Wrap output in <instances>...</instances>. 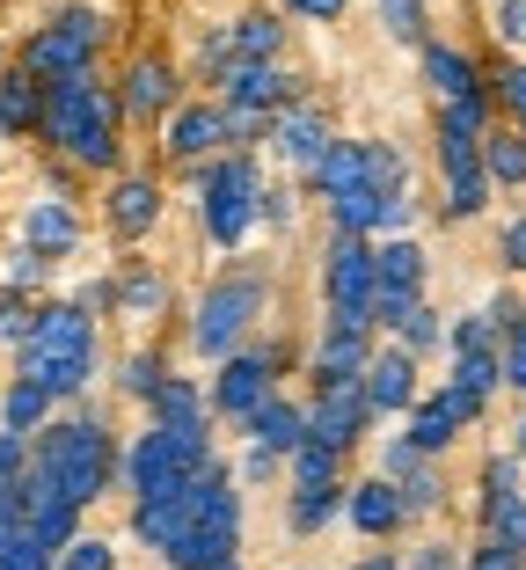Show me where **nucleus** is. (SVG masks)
<instances>
[{"mask_svg": "<svg viewBox=\"0 0 526 570\" xmlns=\"http://www.w3.org/2000/svg\"><path fill=\"white\" fill-rule=\"evenodd\" d=\"M96 366H102L96 315H81L73 301H37L30 336L16 344V381H37L51 403H67V395H88Z\"/></svg>", "mask_w": 526, "mask_h": 570, "instance_id": "obj_1", "label": "nucleus"}, {"mask_svg": "<svg viewBox=\"0 0 526 570\" xmlns=\"http://www.w3.org/2000/svg\"><path fill=\"white\" fill-rule=\"evenodd\" d=\"M30 475L51 483L59 498H73L81 512L96 498H110V483H118V439L96 417V403H88L81 417H51L44 432L30 439Z\"/></svg>", "mask_w": 526, "mask_h": 570, "instance_id": "obj_2", "label": "nucleus"}, {"mask_svg": "<svg viewBox=\"0 0 526 570\" xmlns=\"http://www.w3.org/2000/svg\"><path fill=\"white\" fill-rule=\"evenodd\" d=\"M118 118H125L118 88H102L96 73H81V81L44 88V125L37 132L81 168H118Z\"/></svg>", "mask_w": 526, "mask_h": 570, "instance_id": "obj_3", "label": "nucleus"}, {"mask_svg": "<svg viewBox=\"0 0 526 570\" xmlns=\"http://www.w3.org/2000/svg\"><path fill=\"white\" fill-rule=\"evenodd\" d=\"M198 184V219L220 249H241V242L264 227V168L256 154H212V161L190 168Z\"/></svg>", "mask_w": 526, "mask_h": 570, "instance_id": "obj_4", "label": "nucleus"}, {"mask_svg": "<svg viewBox=\"0 0 526 570\" xmlns=\"http://www.w3.org/2000/svg\"><path fill=\"white\" fill-rule=\"evenodd\" d=\"M264 301H271V278H264V271H220V278L205 285L198 315H190V352L198 358H235L241 336L264 315Z\"/></svg>", "mask_w": 526, "mask_h": 570, "instance_id": "obj_5", "label": "nucleus"}, {"mask_svg": "<svg viewBox=\"0 0 526 570\" xmlns=\"http://www.w3.org/2000/svg\"><path fill=\"white\" fill-rule=\"evenodd\" d=\"M102 37H110V22H102L96 8H59L44 30H30V45H22V73L44 81V88L81 81V73H96Z\"/></svg>", "mask_w": 526, "mask_h": 570, "instance_id": "obj_6", "label": "nucleus"}, {"mask_svg": "<svg viewBox=\"0 0 526 570\" xmlns=\"http://www.w3.org/2000/svg\"><path fill=\"white\" fill-rule=\"evenodd\" d=\"M212 461H220V453H198L190 439H176V432H161V424H147V432H132V446L118 453V483L132 490V504L176 498V490H183L198 469H212Z\"/></svg>", "mask_w": 526, "mask_h": 570, "instance_id": "obj_7", "label": "nucleus"}, {"mask_svg": "<svg viewBox=\"0 0 526 570\" xmlns=\"http://www.w3.org/2000/svg\"><path fill=\"white\" fill-rule=\"evenodd\" d=\"M374 242L366 235H329V256H322V301L337 330H374Z\"/></svg>", "mask_w": 526, "mask_h": 570, "instance_id": "obj_8", "label": "nucleus"}, {"mask_svg": "<svg viewBox=\"0 0 526 570\" xmlns=\"http://www.w3.org/2000/svg\"><path fill=\"white\" fill-rule=\"evenodd\" d=\"M278 344H264V352H235L220 358V373H212V387H205V403H212V417L220 424H249L256 410L278 395Z\"/></svg>", "mask_w": 526, "mask_h": 570, "instance_id": "obj_9", "label": "nucleus"}, {"mask_svg": "<svg viewBox=\"0 0 526 570\" xmlns=\"http://www.w3.org/2000/svg\"><path fill=\"white\" fill-rule=\"evenodd\" d=\"M366 424H374V403H366V381L351 387H322L315 403H307V439L329 453H351L358 439H366Z\"/></svg>", "mask_w": 526, "mask_h": 570, "instance_id": "obj_10", "label": "nucleus"}, {"mask_svg": "<svg viewBox=\"0 0 526 570\" xmlns=\"http://www.w3.org/2000/svg\"><path fill=\"white\" fill-rule=\"evenodd\" d=\"M476 417H483V410L468 403V395H454V387H431V395H417V410H409L403 439H409L417 453H425V461H439V453L454 446V439L468 432Z\"/></svg>", "mask_w": 526, "mask_h": 570, "instance_id": "obj_11", "label": "nucleus"}, {"mask_svg": "<svg viewBox=\"0 0 526 570\" xmlns=\"http://www.w3.org/2000/svg\"><path fill=\"white\" fill-rule=\"evenodd\" d=\"M329 147H337V132H329V118L315 110V102H286V110L271 118V154L292 168V176H315Z\"/></svg>", "mask_w": 526, "mask_h": 570, "instance_id": "obj_12", "label": "nucleus"}, {"mask_svg": "<svg viewBox=\"0 0 526 570\" xmlns=\"http://www.w3.org/2000/svg\"><path fill=\"white\" fill-rule=\"evenodd\" d=\"M292 102L286 67H256V59H227L220 67V110H249V118H278Z\"/></svg>", "mask_w": 526, "mask_h": 570, "instance_id": "obj_13", "label": "nucleus"}, {"mask_svg": "<svg viewBox=\"0 0 526 570\" xmlns=\"http://www.w3.org/2000/svg\"><path fill=\"white\" fill-rule=\"evenodd\" d=\"M374 330H337V322H322V336H315V352H307V381H315V395L322 387H351L366 381V358H374Z\"/></svg>", "mask_w": 526, "mask_h": 570, "instance_id": "obj_14", "label": "nucleus"}, {"mask_svg": "<svg viewBox=\"0 0 526 570\" xmlns=\"http://www.w3.org/2000/svg\"><path fill=\"white\" fill-rule=\"evenodd\" d=\"M161 147H169V161H212V154H235V139H227V110L220 102H183L169 118V132H161Z\"/></svg>", "mask_w": 526, "mask_h": 570, "instance_id": "obj_15", "label": "nucleus"}, {"mask_svg": "<svg viewBox=\"0 0 526 570\" xmlns=\"http://www.w3.org/2000/svg\"><path fill=\"white\" fill-rule=\"evenodd\" d=\"M22 534H30L37 549L67 556V541L81 534V504L59 498L51 483H37V475H22Z\"/></svg>", "mask_w": 526, "mask_h": 570, "instance_id": "obj_16", "label": "nucleus"}, {"mask_svg": "<svg viewBox=\"0 0 526 570\" xmlns=\"http://www.w3.org/2000/svg\"><path fill=\"white\" fill-rule=\"evenodd\" d=\"M417 358L403 352V344H380L374 358H366V403H374V417H409L417 410Z\"/></svg>", "mask_w": 526, "mask_h": 570, "instance_id": "obj_17", "label": "nucleus"}, {"mask_svg": "<svg viewBox=\"0 0 526 570\" xmlns=\"http://www.w3.org/2000/svg\"><path fill=\"white\" fill-rule=\"evenodd\" d=\"M118 110L125 118H147V125L176 118V110H183V81H176L169 59H139V67L125 73V88H118Z\"/></svg>", "mask_w": 526, "mask_h": 570, "instance_id": "obj_18", "label": "nucleus"}, {"mask_svg": "<svg viewBox=\"0 0 526 570\" xmlns=\"http://www.w3.org/2000/svg\"><path fill=\"white\" fill-rule=\"evenodd\" d=\"M22 242H30L37 256H51V264H67V256L81 249V213H73V198H51V190H37L30 213H22Z\"/></svg>", "mask_w": 526, "mask_h": 570, "instance_id": "obj_19", "label": "nucleus"}, {"mask_svg": "<svg viewBox=\"0 0 526 570\" xmlns=\"http://www.w3.org/2000/svg\"><path fill=\"white\" fill-rule=\"evenodd\" d=\"M344 520H351L358 534L388 541L395 527H409V512H403V490H395L388 475H366V483H351V490H344Z\"/></svg>", "mask_w": 526, "mask_h": 570, "instance_id": "obj_20", "label": "nucleus"}, {"mask_svg": "<svg viewBox=\"0 0 526 570\" xmlns=\"http://www.w3.org/2000/svg\"><path fill=\"white\" fill-rule=\"evenodd\" d=\"M241 432H249V446H264V453H278V461H292V453L307 446V403H292V395H271V403L256 410Z\"/></svg>", "mask_w": 526, "mask_h": 570, "instance_id": "obj_21", "label": "nucleus"}, {"mask_svg": "<svg viewBox=\"0 0 526 570\" xmlns=\"http://www.w3.org/2000/svg\"><path fill=\"white\" fill-rule=\"evenodd\" d=\"M425 81H431V96H439V102L490 96V88H483V73H476V59H468L460 45H425Z\"/></svg>", "mask_w": 526, "mask_h": 570, "instance_id": "obj_22", "label": "nucleus"}, {"mask_svg": "<svg viewBox=\"0 0 526 570\" xmlns=\"http://www.w3.org/2000/svg\"><path fill=\"white\" fill-rule=\"evenodd\" d=\"M153 219H161V190H153L147 176H118V184H110V227H118L125 242H139Z\"/></svg>", "mask_w": 526, "mask_h": 570, "instance_id": "obj_23", "label": "nucleus"}, {"mask_svg": "<svg viewBox=\"0 0 526 570\" xmlns=\"http://www.w3.org/2000/svg\"><path fill=\"white\" fill-rule=\"evenodd\" d=\"M44 125V81H30V73H0V139H22Z\"/></svg>", "mask_w": 526, "mask_h": 570, "instance_id": "obj_24", "label": "nucleus"}, {"mask_svg": "<svg viewBox=\"0 0 526 570\" xmlns=\"http://www.w3.org/2000/svg\"><path fill=\"white\" fill-rule=\"evenodd\" d=\"M307 190H315V198H344V190H366V139H337V147L322 154V168H315V176H307Z\"/></svg>", "mask_w": 526, "mask_h": 570, "instance_id": "obj_25", "label": "nucleus"}, {"mask_svg": "<svg viewBox=\"0 0 526 570\" xmlns=\"http://www.w3.org/2000/svg\"><path fill=\"white\" fill-rule=\"evenodd\" d=\"M227 45H235V59L278 67V51H286V22H278L271 8H256V16H235V22H227Z\"/></svg>", "mask_w": 526, "mask_h": 570, "instance_id": "obj_26", "label": "nucleus"}, {"mask_svg": "<svg viewBox=\"0 0 526 570\" xmlns=\"http://www.w3.org/2000/svg\"><path fill=\"white\" fill-rule=\"evenodd\" d=\"M51 410H59V403H51V395H44L37 381H8V387H0V432L37 439V432L51 424Z\"/></svg>", "mask_w": 526, "mask_h": 570, "instance_id": "obj_27", "label": "nucleus"}, {"mask_svg": "<svg viewBox=\"0 0 526 570\" xmlns=\"http://www.w3.org/2000/svg\"><path fill=\"white\" fill-rule=\"evenodd\" d=\"M118 307L132 322H153V315H169V278L153 264H125L118 271Z\"/></svg>", "mask_w": 526, "mask_h": 570, "instance_id": "obj_28", "label": "nucleus"}, {"mask_svg": "<svg viewBox=\"0 0 526 570\" xmlns=\"http://www.w3.org/2000/svg\"><path fill=\"white\" fill-rule=\"evenodd\" d=\"M344 490H351V483H337V490H292V498H286V527H292V534H322V527H337L344 520Z\"/></svg>", "mask_w": 526, "mask_h": 570, "instance_id": "obj_29", "label": "nucleus"}, {"mask_svg": "<svg viewBox=\"0 0 526 570\" xmlns=\"http://www.w3.org/2000/svg\"><path fill=\"white\" fill-rule=\"evenodd\" d=\"M446 387H454V395H468L476 410H490V395L505 387V373H497V352H460L454 373H446Z\"/></svg>", "mask_w": 526, "mask_h": 570, "instance_id": "obj_30", "label": "nucleus"}, {"mask_svg": "<svg viewBox=\"0 0 526 570\" xmlns=\"http://www.w3.org/2000/svg\"><path fill=\"white\" fill-rule=\"evenodd\" d=\"M51 271H59L51 256H37L30 242H16V249L0 256V293H22V301H30L37 285H51Z\"/></svg>", "mask_w": 526, "mask_h": 570, "instance_id": "obj_31", "label": "nucleus"}, {"mask_svg": "<svg viewBox=\"0 0 526 570\" xmlns=\"http://www.w3.org/2000/svg\"><path fill=\"white\" fill-rule=\"evenodd\" d=\"M286 475H292V490H337L344 483V453H329V446L307 439V446L286 461Z\"/></svg>", "mask_w": 526, "mask_h": 570, "instance_id": "obj_32", "label": "nucleus"}, {"mask_svg": "<svg viewBox=\"0 0 526 570\" xmlns=\"http://www.w3.org/2000/svg\"><path fill=\"white\" fill-rule=\"evenodd\" d=\"M483 176H490V184H526V132L519 125L483 139Z\"/></svg>", "mask_w": 526, "mask_h": 570, "instance_id": "obj_33", "label": "nucleus"}, {"mask_svg": "<svg viewBox=\"0 0 526 570\" xmlns=\"http://www.w3.org/2000/svg\"><path fill=\"white\" fill-rule=\"evenodd\" d=\"M366 190H380V198H403V190H409L403 147H388V139H366Z\"/></svg>", "mask_w": 526, "mask_h": 570, "instance_id": "obj_34", "label": "nucleus"}, {"mask_svg": "<svg viewBox=\"0 0 526 570\" xmlns=\"http://www.w3.org/2000/svg\"><path fill=\"white\" fill-rule=\"evenodd\" d=\"M380 30L395 37V45H431V16H425V0H380Z\"/></svg>", "mask_w": 526, "mask_h": 570, "instance_id": "obj_35", "label": "nucleus"}, {"mask_svg": "<svg viewBox=\"0 0 526 570\" xmlns=\"http://www.w3.org/2000/svg\"><path fill=\"white\" fill-rule=\"evenodd\" d=\"M395 344H403L409 358L439 352V344H446V322H439V307H425V301H417V307H409L403 322H395Z\"/></svg>", "mask_w": 526, "mask_h": 570, "instance_id": "obj_36", "label": "nucleus"}, {"mask_svg": "<svg viewBox=\"0 0 526 570\" xmlns=\"http://www.w3.org/2000/svg\"><path fill=\"white\" fill-rule=\"evenodd\" d=\"M161 381H169L161 352H132V358L118 366V395H132V403H153V395H161Z\"/></svg>", "mask_w": 526, "mask_h": 570, "instance_id": "obj_37", "label": "nucleus"}, {"mask_svg": "<svg viewBox=\"0 0 526 570\" xmlns=\"http://www.w3.org/2000/svg\"><path fill=\"white\" fill-rule=\"evenodd\" d=\"M512 498H519V453H497V461H483V520Z\"/></svg>", "mask_w": 526, "mask_h": 570, "instance_id": "obj_38", "label": "nucleus"}, {"mask_svg": "<svg viewBox=\"0 0 526 570\" xmlns=\"http://www.w3.org/2000/svg\"><path fill=\"white\" fill-rule=\"evenodd\" d=\"M395 490H403V512H409V520H425V512H439V504H446V475L431 469V461L409 475V483H395Z\"/></svg>", "mask_w": 526, "mask_h": 570, "instance_id": "obj_39", "label": "nucleus"}, {"mask_svg": "<svg viewBox=\"0 0 526 570\" xmlns=\"http://www.w3.org/2000/svg\"><path fill=\"white\" fill-rule=\"evenodd\" d=\"M51 563H59V556L37 549L22 527H8V534H0V570H51Z\"/></svg>", "mask_w": 526, "mask_h": 570, "instance_id": "obj_40", "label": "nucleus"}, {"mask_svg": "<svg viewBox=\"0 0 526 570\" xmlns=\"http://www.w3.org/2000/svg\"><path fill=\"white\" fill-rule=\"evenodd\" d=\"M483 205H490V176H460V184H446V219H476Z\"/></svg>", "mask_w": 526, "mask_h": 570, "instance_id": "obj_41", "label": "nucleus"}, {"mask_svg": "<svg viewBox=\"0 0 526 570\" xmlns=\"http://www.w3.org/2000/svg\"><path fill=\"white\" fill-rule=\"evenodd\" d=\"M59 563H67V570H118V549H110L102 534H73Z\"/></svg>", "mask_w": 526, "mask_h": 570, "instance_id": "obj_42", "label": "nucleus"}, {"mask_svg": "<svg viewBox=\"0 0 526 570\" xmlns=\"http://www.w3.org/2000/svg\"><path fill=\"white\" fill-rule=\"evenodd\" d=\"M490 96L505 102L512 118H519V132H526V59H505V67H497V81H490Z\"/></svg>", "mask_w": 526, "mask_h": 570, "instance_id": "obj_43", "label": "nucleus"}, {"mask_svg": "<svg viewBox=\"0 0 526 570\" xmlns=\"http://www.w3.org/2000/svg\"><path fill=\"white\" fill-rule=\"evenodd\" d=\"M497 373H505V387H526V307L505 330V344H497Z\"/></svg>", "mask_w": 526, "mask_h": 570, "instance_id": "obj_44", "label": "nucleus"}, {"mask_svg": "<svg viewBox=\"0 0 526 570\" xmlns=\"http://www.w3.org/2000/svg\"><path fill=\"white\" fill-rule=\"evenodd\" d=\"M403 570H468V556H460L454 541H417V549L403 556Z\"/></svg>", "mask_w": 526, "mask_h": 570, "instance_id": "obj_45", "label": "nucleus"}, {"mask_svg": "<svg viewBox=\"0 0 526 570\" xmlns=\"http://www.w3.org/2000/svg\"><path fill=\"white\" fill-rule=\"evenodd\" d=\"M30 315H37V301H22V293H0V344H8V352L30 336Z\"/></svg>", "mask_w": 526, "mask_h": 570, "instance_id": "obj_46", "label": "nucleus"}, {"mask_svg": "<svg viewBox=\"0 0 526 570\" xmlns=\"http://www.w3.org/2000/svg\"><path fill=\"white\" fill-rule=\"evenodd\" d=\"M417 469H425V453H417V446H409L403 432H395L388 446H380V475H388V483H409Z\"/></svg>", "mask_w": 526, "mask_h": 570, "instance_id": "obj_47", "label": "nucleus"}, {"mask_svg": "<svg viewBox=\"0 0 526 570\" xmlns=\"http://www.w3.org/2000/svg\"><path fill=\"white\" fill-rule=\"evenodd\" d=\"M490 30L526 59V0H497V22H490Z\"/></svg>", "mask_w": 526, "mask_h": 570, "instance_id": "obj_48", "label": "nucleus"}, {"mask_svg": "<svg viewBox=\"0 0 526 570\" xmlns=\"http://www.w3.org/2000/svg\"><path fill=\"white\" fill-rule=\"evenodd\" d=\"M278 475H286V461L264 453V446H249V453H241V469H235V483H278Z\"/></svg>", "mask_w": 526, "mask_h": 570, "instance_id": "obj_49", "label": "nucleus"}, {"mask_svg": "<svg viewBox=\"0 0 526 570\" xmlns=\"http://www.w3.org/2000/svg\"><path fill=\"white\" fill-rule=\"evenodd\" d=\"M468 570H526V556L505 549V541H476V549H468Z\"/></svg>", "mask_w": 526, "mask_h": 570, "instance_id": "obj_50", "label": "nucleus"}, {"mask_svg": "<svg viewBox=\"0 0 526 570\" xmlns=\"http://www.w3.org/2000/svg\"><path fill=\"white\" fill-rule=\"evenodd\" d=\"M22 475H30V439L0 432V483H22Z\"/></svg>", "mask_w": 526, "mask_h": 570, "instance_id": "obj_51", "label": "nucleus"}, {"mask_svg": "<svg viewBox=\"0 0 526 570\" xmlns=\"http://www.w3.org/2000/svg\"><path fill=\"white\" fill-rule=\"evenodd\" d=\"M497 264H505V271H526V213L505 219V235H497Z\"/></svg>", "mask_w": 526, "mask_h": 570, "instance_id": "obj_52", "label": "nucleus"}, {"mask_svg": "<svg viewBox=\"0 0 526 570\" xmlns=\"http://www.w3.org/2000/svg\"><path fill=\"white\" fill-rule=\"evenodd\" d=\"M264 227H278V235L292 227V190L286 184H264Z\"/></svg>", "mask_w": 526, "mask_h": 570, "instance_id": "obj_53", "label": "nucleus"}, {"mask_svg": "<svg viewBox=\"0 0 526 570\" xmlns=\"http://www.w3.org/2000/svg\"><path fill=\"white\" fill-rule=\"evenodd\" d=\"M278 8H286V16H300V22H337L351 0H278Z\"/></svg>", "mask_w": 526, "mask_h": 570, "instance_id": "obj_54", "label": "nucleus"}, {"mask_svg": "<svg viewBox=\"0 0 526 570\" xmlns=\"http://www.w3.org/2000/svg\"><path fill=\"white\" fill-rule=\"evenodd\" d=\"M351 570H403V563H395V556H388V549H380V556H358V563H351Z\"/></svg>", "mask_w": 526, "mask_h": 570, "instance_id": "obj_55", "label": "nucleus"}, {"mask_svg": "<svg viewBox=\"0 0 526 570\" xmlns=\"http://www.w3.org/2000/svg\"><path fill=\"white\" fill-rule=\"evenodd\" d=\"M519 461H526V417H519Z\"/></svg>", "mask_w": 526, "mask_h": 570, "instance_id": "obj_56", "label": "nucleus"}, {"mask_svg": "<svg viewBox=\"0 0 526 570\" xmlns=\"http://www.w3.org/2000/svg\"><path fill=\"white\" fill-rule=\"evenodd\" d=\"M220 570H241V556H235V563H220Z\"/></svg>", "mask_w": 526, "mask_h": 570, "instance_id": "obj_57", "label": "nucleus"}, {"mask_svg": "<svg viewBox=\"0 0 526 570\" xmlns=\"http://www.w3.org/2000/svg\"><path fill=\"white\" fill-rule=\"evenodd\" d=\"M51 570H67V563H51Z\"/></svg>", "mask_w": 526, "mask_h": 570, "instance_id": "obj_58", "label": "nucleus"}]
</instances>
